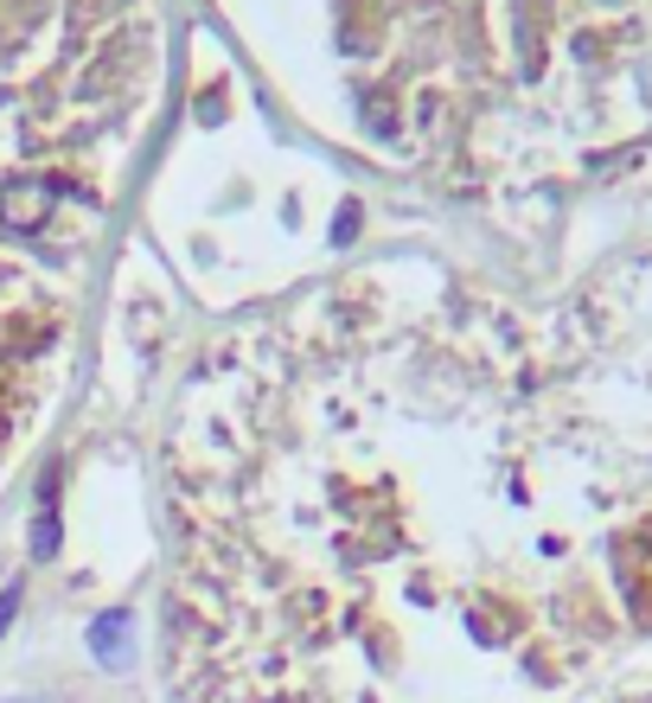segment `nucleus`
<instances>
[{"mask_svg": "<svg viewBox=\"0 0 652 703\" xmlns=\"http://www.w3.org/2000/svg\"><path fill=\"white\" fill-rule=\"evenodd\" d=\"M13 607H20V589H7V595H0V626L13 621Z\"/></svg>", "mask_w": 652, "mask_h": 703, "instance_id": "nucleus-2", "label": "nucleus"}, {"mask_svg": "<svg viewBox=\"0 0 652 703\" xmlns=\"http://www.w3.org/2000/svg\"><path fill=\"white\" fill-rule=\"evenodd\" d=\"M116 646H122V614L97 621V652H116Z\"/></svg>", "mask_w": 652, "mask_h": 703, "instance_id": "nucleus-1", "label": "nucleus"}]
</instances>
